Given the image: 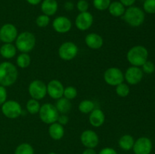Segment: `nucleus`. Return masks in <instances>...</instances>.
<instances>
[{"label": "nucleus", "instance_id": "1", "mask_svg": "<svg viewBox=\"0 0 155 154\" xmlns=\"http://www.w3.org/2000/svg\"><path fill=\"white\" fill-rule=\"evenodd\" d=\"M17 67L11 62L5 61L0 63V85L8 87L15 84L18 79Z\"/></svg>", "mask_w": 155, "mask_h": 154}, {"label": "nucleus", "instance_id": "2", "mask_svg": "<svg viewBox=\"0 0 155 154\" xmlns=\"http://www.w3.org/2000/svg\"><path fill=\"white\" fill-rule=\"evenodd\" d=\"M129 63L134 66H142L148 60V51L142 45H136L129 50L127 54Z\"/></svg>", "mask_w": 155, "mask_h": 154}, {"label": "nucleus", "instance_id": "3", "mask_svg": "<svg viewBox=\"0 0 155 154\" xmlns=\"http://www.w3.org/2000/svg\"><path fill=\"white\" fill-rule=\"evenodd\" d=\"M124 19L130 26L137 27L142 25L145 21V12L140 8L130 6L124 12Z\"/></svg>", "mask_w": 155, "mask_h": 154}, {"label": "nucleus", "instance_id": "4", "mask_svg": "<svg viewBox=\"0 0 155 154\" xmlns=\"http://www.w3.org/2000/svg\"><path fill=\"white\" fill-rule=\"evenodd\" d=\"M15 45L17 49L21 53H28L31 51L36 45V37L30 32H23L17 37Z\"/></svg>", "mask_w": 155, "mask_h": 154}, {"label": "nucleus", "instance_id": "5", "mask_svg": "<svg viewBox=\"0 0 155 154\" xmlns=\"http://www.w3.org/2000/svg\"><path fill=\"white\" fill-rule=\"evenodd\" d=\"M39 118L45 124H51L56 122L59 116V112L58 111L55 106L51 104H44L41 106L39 111Z\"/></svg>", "mask_w": 155, "mask_h": 154}, {"label": "nucleus", "instance_id": "6", "mask_svg": "<svg viewBox=\"0 0 155 154\" xmlns=\"http://www.w3.org/2000/svg\"><path fill=\"white\" fill-rule=\"evenodd\" d=\"M2 112L3 115L8 119H17L22 113V108L21 104L17 101L10 100L6 101L2 105Z\"/></svg>", "mask_w": 155, "mask_h": 154}, {"label": "nucleus", "instance_id": "7", "mask_svg": "<svg viewBox=\"0 0 155 154\" xmlns=\"http://www.w3.org/2000/svg\"><path fill=\"white\" fill-rule=\"evenodd\" d=\"M28 91L33 99L39 101L47 95V85L41 80H33L29 85Z\"/></svg>", "mask_w": 155, "mask_h": 154}, {"label": "nucleus", "instance_id": "8", "mask_svg": "<svg viewBox=\"0 0 155 154\" xmlns=\"http://www.w3.org/2000/svg\"><path fill=\"white\" fill-rule=\"evenodd\" d=\"M104 79L107 85L117 86L124 82V75L122 70L117 67L108 68L104 73Z\"/></svg>", "mask_w": 155, "mask_h": 154}, {"label": "nucleus", "instance_id": "9", "mask_svg": "<svg viewBox=\"0 0 155 154\" xmlns=\"http://www.w3.org/2000/svg\"><path fill=\"white\" fill-rule=\"evenodd\" d=\"M77 53H78V47L72 42H65L59 47V57L62 60L66 61L73 60L77 55Z\"/></svg>", "mask_w": 155, "mask_h": 154}, {"label": "nucleus", "instance_id": "10", "mask_svg": "<svg viewBox=\"0 0 155 154\" xmlns=\"http://www.w3.org/2000/svg\"><path fill=\"white\" fill-rule=\"evenodd\" d=\"M18 36V30L13 24H5L0 28V40L4 43H12Z\"/></svg>", "mask_w": 155, "mask_h": 154}, {"label": "nucleus", "instance_id": "11", "mask_svg": "<svg viewBox=\"0 0 155 154\" xmlns=\"http://www.w3.org/2000/svg\"><path fill=\"white\" fill-rule=\"evenodd\" d=\"M152 147L151 139L147 137H141L135 141L133 149L135 154H150Z\"/></svg>", "mask_w": 155, "mask_h": 154}, {"label": "nucleus", "instance_id": "12", "mask_svg": "<svg viewBox=\"0 0 155 154\" xmlns=\"http://www.w3.org/2000/svg\"><path fill=\"white\" fill-rule=\"evenodd\" d=\"M143 71L139 66H132L129 67L124 74V79L130 85H134L140 82L143 78Z\"/></svg>", "mask_w": 155, "mask_h": 154}, {"label": "nucleus", "instance_id": "13", "mask_svg": "<svg viewBox=\"0 0 155 154\" xmlns=\"http://www.w3.org/2000/svg\"><path fill=\"white\" fill-rule=\"evenodd\" d=\"M93 24V16L89 11L80 12L75 20V25L81 31L88 30Z\"/></svg>", "mask_w": 155, "mask_h": 154}, {"label": "nucleus", "instance_id": "14", "mask_svg": "<svg viewBox=\"0 0 155 154\" xmlns=\"http://www.w3.org/2000/svg\"><path fill=\"white\" fill-rule=\"evenodd\" d=\"M80 140L83 146L92 149L96 147L99 143L98 134L92 130H86L83 131L80 136Z\"/></svg>", "mask_w": 155, "mask_h": 154}, {"label": "nucleus", "instance_id": "15", "mask_svg": "<svg viewBox=\"0 0 155 154\" xmlns=\"http://www.w3.org/2000/svg\"><path fill=\"white\" fill-rule=\"evenodd\" d=\"M64 87L59 80H51L47 85V94L49 95L50 98L53 99L58 100L62 98L64 95Z\"/></svg>", "mask_w": 155, "mask_h": 154}, {"label": "nucleus", "instance_id": "16", "mask_svg": "<svg viewBox=\"0 0 155 154\" xmlns=\"http://www.w3.org/2000/svg\"><path fill=\"white\" fill-rule=\"evenodd\" d=\"M52 27L57 33H66L71 30L72 23L67 17L59 16L53 21Z\"/></svg>", "mask_w": 155, "mask_h": 154}, {"label": "nucleus", "instance_id": "17", "mask_svg": "<svg viewBox=\"0 0 155 154\" xmlns=\"http://www.w3.org/2000/svg\"><path fill=\"white\" fill-rule=\"evenodd\" d=\"M105 116L104 112L98 108H95L89 115V123L95 128H99L104 124Z\"/></svg>", "mask_w": 155, "mask_h": 154}, {"label": "nucleus", "instance_id": "18", "mask_svg": "<svg viewBox=\"0 0 155 154\" xmlns=\"http://www.w3.org/2000/svg\"><path fill=\"white\" fill-rule=\"evenodd\" d=\"M86 45L92 49H99L102 47L104 41L102 37L98 33H91L86 36L85 39Z\"/></svg>", "mask_w": 155, "mask_h": 154}, {"label": "nucleus", "instance_id": "19", "mask_svg": "<svg viewBox=\"0 0 155 154\" xmlns=\"http://www.w3.org/2000/svg\"><path fill=\"white\" fill-rule=\"evenodd\" d=\"M58 4L56 0H44L41 4V10L43 14L52 16L57 12Z\"/></svg>", "mask_w": 155, "mask_h": 154}, {"label": "nucleus", "instance_id": "20", "mask_svg": "<svg viewBox=\"0 0 155 154\" xmlns=\"http://www.w3.org/2000/svg\"><path fill=\"white\" fill-rule=\"evenodd\" d=\"M48 134L53 140H59L64 135V128L58 122H54L48 128Z\"/></svg>", "mask_w": 155, "mask_h": 154}, {"label": "nucleus", "instance_id": "21", "mask_svg": "<svg viewBox=\"0 0 155 154\" xmlns=\"http://www.w3.org/2000/svg\"><path fill=\"white\" fill-rule=\"evenodd\" d=\"M109 13L113 17H121L124 14L125 12V6L120 2L115 1L113 2H110V5L108 7Z\"/></svg>", "mask_w": 155, "mask_h": 154}, {"label": "nucleus", "instance_id": "22", "mask_svg": "<svg viewBox=\"0 0 155 154\" xmlns=\"http://www.w3.org/2000/svg\"><path fill=\"white\" fill-rule=\"evenodd\" d=\"M17 48L12 43H5L0 48V54L4 58L11 59L16 55Z\"/></svg>", "mask_w": 155, "mask_h": 154}, {"label": "nucleus", "instance_id": "23", "mask_svg": "<svg viewBox=\"0 0 155 154\" xmlns=\"http://www.w3.org/2000/svg\"><path fill=\"white\" fill-rule=\"evenodd\" d=\"M135 140L133 137L130 134H124L120 138L118 143H119L120 147L122 149L126 151L130 150L133 149V145H134Z\"/></svg>", "mask_w": 155, "mask_h": 154}, {"label": "nucleus", "instance_id": "24", "mask_svg": "<svg viewBox=\"0 0 155 154\" xmlns=\"http://www.w3.org/2000/svg\"><path fill=\"white\" fill-rule=\"evenodd\" d=\"M71 107H72V104H71L70 100L63 98V97L58 99V101L55 105V107L57 108L58 111L61 113V114L68 113L71 110Z\"/></svg>", "mask_w": 155, "mask_h": 154}, {"label": "nucleus", "instance_id": "25", "mask_svg": "<svg viewBox=\"0 0 155 154\" xmlns=\"http://www.w3.org/2000/svg\"><path fill=\"white\" fill-rule=\"evenodd\" d=\"M95 109V104L90 100H83L79 104V110L82 113L88 114Z\"/></svg>", "mask_w": 155, "mask_h": 154}, {"label": "nucleus", "instance_id": "26", "mask_svg": "<svg viewBox=\"0 0 155 154\" xmlns=\"http://www.w3.org/2000/svg\"><path fill=\"white\" fill-rule=\"evenodd\" d=\"M30 61H31V59H30V56L27 53H21L17 57V65H18L19 67L24 69V68H27L30 66Z\"/></svg>", "mask_w": 155, "mask_h": 154}, {"label": "nucleus", "instance_id": "27", "mask_svg": "<svg viewBox=\"0 0 155 154\" xmlns=\"http://www.w3.org/2000/svg\"><path fill=\"white\" fill-rule=\"evenodd\" d=\"M26 107H27V110L29 113H30L32 115H34L36 114V113H39L41 106L37 100H35L32 98V99L29 100L27 101V104H26Z\"/></svg>", "mask_w": 155, "mask_h": 154}, {"label": "nucleus", "instance_id": "28", "mask_svg": "<svg viewBox=\"0 0 155 154\" xmlns=\"http://www.w3.org/2000/svg\"><path fill=\"white\" fill-rule=\"evenodd\" d=\"M15 154H34V149L30 143H23L17 146Z\"/></svg>", "mask_w": 155, "mask_h": 154}, {"label": "nucleus", "instance_id": "29", "mask_svg": "<svg viewBox=\"0 0 155 154\" xmlns=\"http://www.w3.org/2000/svg\"><path fill=\"white\" fill-rule=\"evenodd\" d=\"M130 92V87L125 83L122 82L116 86V93L119 97L126 98V97L128 96Z\"/></svg>", "mask_w": 155, "mask_h": 154}, {"label": "nucleus", "instance_id": "30", "mask_svg": "<svg viewBox=\"0 0 155 154\" xmlns=\"http://www.w3.org/2000/svg\"><path fill=\"white\" fill-rule=\"evenodd\" d=\"M64 98L68 100H73L77 96V90L74 86H68L66 87L64 90Z\"/></svg>", "mask_w": 155, "mask_h": 154}, {"label": "nucleus", "instance_id": "31", "mask_svg": "<svg viewBox=\"0 0 155 154\" xmlns=\"http://www.w3.org/2000/svg\"><path fill=\"white\" fill-rule=\"evenodd\" d=\"M110 0H93V5L97 10L104 11L108 9Z\"/></svg>", "mask_w": 155, "mask_h": 154}, {"label": "nucleus", "instance_id": "32", "mask_svg": "<svg viewBox=\"0 0 155 154\" xmlns=\"http://www.w3.org/2000/svg\"><path fill=\"white\" fill-rule=\"evenodd\" d=\"M49 17L45 14H41L38 16L36 19V24L39 27H45L49 24Z\"/></svg>", "mask_w": 155, "mask_h": 154}, {"label": "nucleus", "instance_id": "33", "mask_svg": "<svg viewBox=\"0 0 155 154\" xmlns=\"http://www.w3.org/2000/svg\"><path fill=\"white\" fill-rule=\"evenodd\" d=\"M143 8L146 13L155 14V0H145Z\"/></svg>", "mask_w": 155, "mask_h": 154}, {"label": "nucleus", "instance_id": "34", "mask_svg": "<svg viewBox=\"0 0 155 154\" xmlns=\"http://www.w3.org/2000/svg\"><path fill=\"white\" fill-rule=\"evenodd\" d=\"M142 70L143 72H145L147 74H151L154 72L155 70V65L152 61L147 60L145 63L142 66Z\"/></svg>", "mask_w": 155, "mask_h": 154}, {"label": "nucleus", "instance_id": "35", "mask_svg": "<svg viewBox=\"0 0 155 154\" xmlns=\"http://www.w3.org/2000/svg\"><path fill=\"white\" fill-rule=\"evenodd\" d=\"M77 8L80 12H86L89 9V3L86 0H79Z\"/></svg>", "mask_w": 155, "mask_h": 154}, {"label": "nucleus", "instance_id": "36", "mask_svg": "<svg viewBox=\"0 0 155 154\" xmlns=\"http://www.w3.org/2000/svg\"><path fill=\"white\" fill-rule=\"evenodd\" d=\"M7 99V91L4 86L0 85V105H2Z\"/></svg>", "mask_w": 155, "mask_h": 154}, {"label": "nucleus", "instance_id": "37", "mask_svg": "<svg viewBox=\"0 0 155 154\" xmlns=\"http://www.w3.org/2000/svg\"><path fill=\"white\" fill-rule=\"evenodd\" d=\"M68 121H69V118H68V116H67L66 114H61L58 116L57 122L64 126V125H67V124L68 123Z\"/></svg>", "mask_w": 155, "mask_h": 154}, {"label": "nucleus", "instance_id": "38", "mask_svg": "<svg viewBox=\"0 0 155 154\" xmlns=\"http://www.w3.org/2000/svg\"><path fill=\"white\" fill-rule=\"evenodd\" d=\"M98 154H117V151L111 147L103 148Z\"/></svg>", "mask_w": 155, "mask_h": 154}, {"label": "nucleus", "instance_id": "39", "mask_svg": "<svg viewBox=\"0 0 155 154\" xmlns=\"http://www.w3.org/2000/svg\"><path fill=\"white\" fill-rule=\"evenodd\" d=\"M136 0H120V2L125 7H130V6H133V5L136 2Z\"/></svg>", "mask_w": 155, "mask_h": 154}, {"label": "nucleus", "instance_id": "40", "mask_svg": "<svg viewBox=\"0 0 155 154\" xmlns=\"http://www.w3.org/2000/svg\"><path fill=\"white\" fill-rule=\"evenodd\" d=\"M74 4H73L71 2H66L64 4V8L68 11L73 10V9H74Z\"/></svg>", "mask_w": 155, "mask_h": 154}, {"label": "nucleus", "instance_id": "41", "mask_svg": "<svg viewBox=\"0 0 155 154\" xmlns=\"http://www.w3.org/2000/svg\"><path fill=\"white\" fill-rule=\"evenodd\" d=\"M82 154H97L96 151L92 148H86Z\"/></svg>", "mask_w": 155, "mask_h": 154}, {"label": "nucleus", "instance_id": "42", "mask_svg": "<svg viewBox=\"0 0 155 154\" xmlns=\"http://www.w3.org/2000/svg\"><path fill=\"white\" fill-rule=\"evenodd\" d=\"M26 1L32 5H36L39 4L42 2V0H26Z\"/></svg>", "mask_w": 155, "mask_h": 154}, {"label": "nucleus", "instance_id": "43", "mask_svg": "<svg viewBox=\"0 0 155 154\" xmlns=\"http://www.w3.org/2000/svg\"><path fill=\"white\" fill-rule=\"evenodd\" d=\"M48 154H57V153H55V152H48Z\"/></svg>", "mask_w": 155, "mask_h": 154}]
</instances>
